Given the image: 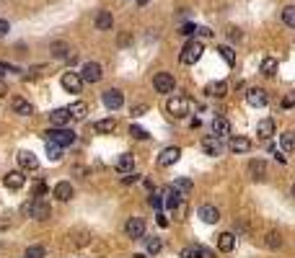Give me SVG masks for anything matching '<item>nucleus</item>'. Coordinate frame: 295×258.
I'll use <instances>...</instances> for the list:
<instances>
[{"mask_svg": "<svg viewBox=\"0 0 295 258\" xmlns=\"http://www.w3.org/2000/svg\"><path fill=\"white\" fill-rule=\"evenodd\" d=\"M150 204H153L155 209H161V196H158V194H150Z\"/></svg>", "mask_w": 295, "mask_h": 258, "instance_id": "nucleus-45", "label": "nucleus"}, {"mask_svg": "<svg viewBox=\"0 0 295 258\" xmlns=\"http://www.w3.org/2000/svg\"><path fill=\"white\" fill-rule=\"evenodd\" d=\"M8 31H11V23H8V21H3V18H0V36H6Z\"/></svg>", "mask_w": 295, "mask_h": 258, "instance_id": "nucleus-43", "label": "nucleus"}, {"mask_svg": "<svg viewBox=\"0 0 295 258\" xmlns=\"http://www.w3.org/2000/svg\"><path fill=\"white\" fill-rule=\"evenodd\" d=\"M145 111H148V106H145V104H140V106H135V109H132V114H135V116H143Z\"/></svg>", "mask_w": 295, "mask_h": 258, "instance_id": "nucleus-44", "label": "nucleus"}, {"mask_svg": "<svg viewBox=\"0 0 295 258\" xmlns=\"http://www.w3.org/2000/svg\"><path fill=\"white\" fill-rule=\"evenodd\" d=\"M181 158V150L179 147H166L161 155H158V168H171L174 163H179Z\"/></svg>", "mask_w": 295, "mask_h": 258, "instance_id": "nucleus-9", "label": "nucleus"}, {"mask_svg": "<svg viewBox=\"0 0 295 258\" xmlns=\"http://www.w3.org/2000/svg\"><path fill=\"white\" fill-rule=\"evenodd\" d=\"M47 140H50V142H57V145H62V147H67V145L75 142V132H70L67 126H55V129H50V132H47Z\"/></svg>", "mask_w": 295, "mask_h": 258, "instance_id": "nucleus-4", "label": "nucleus"}, {"mask_svg": "<svg viewBox=\"0 0 295 258\" xmlns=\"http://www.w3.org/2000/svg\"><path fill=\"white\" fill-rule=\"evenodd\" d=\"M161 250H163L161 238H148V253H161Z\"/></svg>", "mask_w": 295, "mask_h": 258, "instance_id": "nucleus-41", "label": "nucleus"}, {"mask_svg": "<svg viewBox=\"0 0 295 258\" xmlns=\"http://www.w3.org/2000/svg\"><path fill=\"white\" fill-rule=\"evenodd\" d=\"M246 101H248V106H254V109H264L267 106V91H262V88H248L246 91Z\"/></svg>", "mask_w": 295, "mask_h": 258, "instance_id": "nucleus-10", "label": "nucleus"}, {"mask_svg": "<svg viewBox=\"0 0 295 258\" xmlns=\"http://www.w3.org/2000/svg\"><path fill=\"white\" fill-rule=\"evenodd\" d=\"M218 52H220V57L225 60V65H228V67H233V65H236V55H233V49H231V47H218Z\"/></svg>", "mask_w": 295, "mask_h": 258, "instance_id": "nucleus-38", "label": "nucleus"}, {"mask_svg": "<svg viewBox=\"0 0 295 258\" xmlns=\"http://www.w3.org/2000/svg\"><path fill=\"white\" fill-rule=\"evenodd\" d=\"M181 258H213V250L205 245H189L181 250Z\"/></svg>", "mask_w": 295, "mask_h": 258, "instance_id": "nucleus-16", "label": "nucleus"}, {"mask_svg": "<svg viewBox=\"0 0 295 258\" xmlns=\"http://www.w3.org/2000/svg\"><path fill=\"white\" fill-rule=\"evenodd\" d=\"M62 88L67 91V93H80L83 91V83H86V80H83V75L80 72H62Z\"/></svg>", "mask_w": 295, "mask_h": 258, "instance_id": "nucleus-6", "label": "nucleus"}, {"mask_svg": "<svg viewBox=\"0 0 295 258\" xmlns=\"http://www.w3.org/2000/svg\"><path fill=\"white\" fill-rule=\"evenodd\" d=\"M218 248H220L223 253H231V250L236 248V235H233V233H220V235H218Z\"/></svg>", "mask_w": 295, "mask_h": 258, "instance_id": "nucleus-26", "label": "nucleus"}, {"mask_svg": "<svg viewBox=\"0 0 295 258\" xmlns=\"http://www.w3.org/2000/svg\"><path fill=\"white\" fill-rule=\"evenodd\" d=\"M135 181H138L135 173H127V176H124V184H135Z\"/></svg>", "mask_w": 295, "mask_h": 258, "instance_id": "nucleus-49", "label": "nucleus"}, {"mask_svg": "<svg viewBox=\"0 0 295 258\" xmlns=\"http://www.w3.org/2000/svg\"><path fill=\"white\" fill-rule=\"evenodd\" d=\"M111 26H114L111 13H109V11H99V13H96V29H99V31H111Z\"/></svg>", "mask_w": 295, "mask_h": 258, "instance_id": "nucleus-24", "label": "nucleus"}, {"mask_svg": "<svg viewBox=\"0 0 295 258\" xmlns=\"http://www.w3.org/2000/svg\"><path fill=\"white\" fill-rule=\"evenodd\" d=\"M80 75H83V80H86V83H99L104 72H101L99 62H86V65H83V70H80Z\"/></svg>", "mask_w": 295, "mask_h": 258, "instance_id": "nucleus-11", "label": "nucleus"}, {"mask_svg": "<svg viewBox=\"0 0 295 258\" xmlns=\"http://www.w3.org/2000/svg\"><path fill=\"white\" fill-rule=\"evenodd\" d=\"M130 41H132V36H130V34H122V39H119V44H130Z\"/></svg>", "mask_w": 295, "mask_h": 258, "instance_id": "nucleus-48", "label": "nucleus"}, {"mask_svg": "<svg viewBox=\"0 0 295 258\" xmlns=\"http://www.w3.org/2000/svg\"><path fill=\"white\" fill-rule=\"evenodd\" d=\"M52 196H55L57 201H70V199H73V184H67V181H60V184L55 186Z\"/></svg>", "mask_w": 295, "mask_h": 258, "instance_id": "nucleus-19", "label": "nucleus"}, {"mask_svg": "<svg viewBox=\"0 0 295 258\" xmlns=\"http://www.w3.org/2000/svg\"><path fill=\"white\" fill-rule=\"evenodd\" d=\"M124 233H127V238H143L145 235V222L140 220V217H130L127 220V225H124Z\"/></svg>", "mask_w": 295, "mask_h": 258, "instance_id": "nucleus-12", "label": "nucleus"}, {"mask_svg": "<svg viewBox=\"0 0 295 258\" xmlns=\"http://www.w3.org/2000/svg\"><path fill=\"white\" fill-rule=\"evenodd\" d=\"M47 158H50L52 163H60V160H62V145L50 142V145H47Z\"/></svg>", "mask_w": 295, "mask_h": 258, "instance_id": "nucleus-33", "label": "nucleus"}, {"mask_svg": "<svg viewBox=\"0 0 295 258\" xmlns=\"http://www.w3.org/2000/svg\"><path fill=\"white\" fill-rule=\"evenodd\" d=\"M135 258H145V255H135Z\"/></svg>", "mask_w": 295, "mask_h": 258, "instance_id": "nucleus-54", "label": "nucleus"}, {"mask_svg": "<svg viewBox=\"0 0 295 258\" xmlns=\"http://www.w3.org/2000/svg\"><path fill=\"white\" fill-rule=\"evenodd\" d=\"M202 52H205L202 41H187L181 55H179V60H181V65H194V62H199Z\"/></svg>", "mask_w": 295, "mask_h": 258, "instance_id": "nucleus-2", "label": "nucleus"}, {"mask_svg": "<svg viewBox=\"0 0 295 258\" xmlns=\"http://www.w3.org/2000/svg\"><path fill=\"white\" fill-rule=\"evenodd\" d=\"M50 52H52V57H57V60H65V57H70V55H67V52H70L67 41H52Z\"/></svg>", "mask_w": 295, "mask_h": 258, "instance_id": "nucleus-30", "label": "nucleus"}, {"mask_svg": "<svg viewBox=\"0 0 295 258\" xmlns=\"http://www.w3.org/2000/svg\"><path fill=\"white\" fill-rule=\"evenodd\" d=\"M282 23H285V26H290V29H295V6L282 8Z\"/></svg>", "mask_w": 295, "mask_h": 258, "instance_id": "nucleus-36", "label": "nucleus"}, {"mask_svg": "<svg viewBox=\"0 0 295 258\" xmlns=\"http://www.w3.org/2000/svg\"><path fill=\"white\" fill-rule=\"evenodd\" d=\"M130 135H132L135 140H148V137H150V135L145 132V129H143V126H138V124H132V126H130Z\"/></svg>", "mask_w": 295, "mask_h": 258, "instance_id": "nucleus-40", "label": "nucleus"}, {"mask_svg": "<svg viewBox=\"0 0 295 258\" xmlns=\"http://www.w3.org/2000/svg\"><path fill=\"white\" fill-rule=\"evenodd\" d=\"M138 3H140V6H145V0H138Z\"/></svg>", "mask_w": 295, "mask_h": 258, "instance_id": "nucleus-52", "label": "nucleus"}, {"mask_svg": "<svg viewBox=\"0 0 295 258\" xmlns=\"http://www.w3.org/2000/svg\"><path fill=\"white\" fill-rule=\"evenodd\" d=\"M96 132H99V135H111V132H117V119H101V121H96Z\"/></svg>", "mask_w": 295, "mask_h": 258, "instance_id": "nucleus-32", "label": "nucleus"}, {"mask_svg": "<svg viewBox=\"0 0 295 258\" xmlns=\"http://www.w3.org/2000/svg\"><path fill=\"white\" fill-rule=\"evenodd\" d=\"M228 36H231V41H238V39H241L238 29H231V31H228Z\"/></svg>", "mask_w": 295, "mask_h": 258, "instance_id": "nucleus-46", "label": "nucleus"}, {"mask_svg": "<svg viewBox=\"0 0 295 258\" xmlns=\"http://www.w3.org/2000/svg\"><path fill=\"white\" fill-rule=\"evenodd\" d=\"M18 163H21V168H26V170H36V165H39L36 155L29 152V150H21V152H18Z\"/></svg>", "mask_w": 295, "mask_h": 258, "instance_id": "nucleus-25", "label": "nucleus"}, {"mask_svg": "<svg viewBox=\"0 0 295 258\" xmlns=\"http://www.w3.org/2000/svg\"><path fill=\"white\" fill-rule=\"evenodd\" d=\"M117 170H119V173H132V170H135V158L130 152L119 155L117 158Z\"/></svg>", "mask_w": 295, "mask_h": 258, "instance_id": "nucleus-21", "label": "nucleus"}, {"mask_svg": "<svg viewBox=\"0 0 295 258\" xmlns=\"http://www.w3.org/2000/svg\"><path fill=\"white\" fill-rule=\"evenodd\" d=\"M213 135H218V137L231 135V121H228L225 116H215V119H213Z\"/></svg>", "mask_w": 295, "mask_h": 258, "instance_id": "nucleus-22", "label": "nucleus"}, {"mask_svg": "<svg viewBox=\"0 0 295 258\" xmlns=\"http://www.w3.org/2000/svg\"><path fill=\"white\" fill-rule=\"evenodd\" d=\"M101 98H104V106H106L109 111H119V109L124 106V93L117 91V88H109Z\"/></svg>", "mask_w": 295, "mask_h": 258, "instance_id": "nucleus-7", "label": "nucleus"}, {"mask_svg": "<svg viewBox=\"0 0 295 258\" xmlns=\"http://www.w3.org/2000/svg\"><path fill=\"white\" fill-rule=\"evenodd\" d=\"M158 225H161V227H166V225H168V220L163 217V214H158Z\"/></svg>", "mask_w": 295, "mask_h": 258, "instance_id": "nucleus-51", "label": "nucleus"}, {"mask_svg": "<svg viewBox=\"0 0 295 258\" xmlns=\"http://www.w3.org/2000/svg\"><path fill=\"white\" fill-rule=\"evenodd\" d=\"M292 196H295V184H292Z\"/></svg>", "mask_w": 295, "mask_h": 258, "instance_id": "nucleus-53", "label": "nucleus"}, {"mask_svg": "<svg viewBox=\"0 0 295 258\" xmlns=\"http://www.w3.org/2000/svg\"><path fill=\"white\" fill-rule=\"evenodd\" d=\"M181 199H184V194H179L174 186L166 191V207H168V209H179V207H181Z\"/></svg>", "mask_w": 295, "mask_h": 258, "instance_id": "nucleus-28", "label": "nucleus"}, {"mask_svg": "<svg viewBox=\"0 0 295 258\" xmlns=\"http://www.w3.org/2000/svg\"><path fill=\"white\" fill-rule=\"evenodd\" d=\"M24 173L21 170H11V173H6V178H3V186L6 189H11V191H18L21 186H24Z\"/></svg>", "mask_w": 295, "mask_h": 258, "instance_id": "nucleus-15", "label": "nucleus"}, {"mask_svg": "<svg viewBox=\"0 0 295 258\" xmlns=\"http://www.w3.org/2000/svg\"><path fill=\"white\" fill-rule=\"evenodd\" d=\"M194 31H197V29H194V26H192V23H184V26H181V31H179V34H184V36H192V34H194Z\"/></svg>", "mask_w": 295, "mask_h": 258, "instance_id": "nucleus-42", "label": "nucleus"}, {"mask_svg": "<svg viewBox=\"0 0 295 258\" xmlns=\"http://www.w3.org/2000/svg\"><path fill=\"white\" fill-rule=\"evenodd\" d=\"M248 176L254 178V181H264V176H267V163H264V160H251V163H248Z\"/></svg>", "mask_w": 295, "mask_h": 258, "instance_id": "nucleus-18", "label": "nucleus"}, {"mask_svg": "<svg viewBox=\"0 0 295 258\" xmlns=\"http://www.w3.org/2000/svg\"><path fill=\"white\" fill-rule=\"evenodd\" d=\"M26 258H44V248H41V245H29L26 248Z\"/></svg>", "mask_w": 295, "mask_h": 258, "instance_id": "nucleus-39", "label": "nucleus"}, {"mask_svg": "<svg viewBox=\"0 0 295 258\" xmlns=\"http://www.w3.org/2000/svg\"><path fill=\"white\" fill-rule=\"evenodd\" d=\"M257 135H259L262 140H272V137H275V121H272V119H262L259 126H257Z\"/></svg>", "mask_w": 295, "mask_h": 258, "instance_id": "nucleus-23", "label": "nucleus"}, {"mask_svg": "<svg viewBox=\"0 0 295 258\" xmlns=\"http://www.w3.org/2000/svg\"><path fill=\"white\" fill-rule=\"evenodd\" d=\"M228 147H231V152H248L251 150V142L246 140V137H231V142H228Z\"/></svg>", "mask_w": 295, "mask_h": 258, "instance_id": "nucleus-27", "label": "nucleus"}, {"mask_svg": "<svg viewBox=\"0 0 295 258\" xmlns=\"http://www.w3.org/2000/svg\"><path fill=\"white\" fill-rule=\"evenodd\" d=\"M171 186H174V189H176L179 194H184V196H187V194L192 191V181H189V178H176V181H174Z\"/></svg>", "mask_w": 295, "mask_h": 258, "instance_id": "nucleus-37", "label": "nucleus"}, {"mask_svg": "<svg viewBox=\"0 0 295 258\" xmlns=\"http://www.w3.org/2000/svg\"><path fill=\"white\" fill-rule=\"evenodd\" d=\"M50 121H52L55 126H67V124L73 121V114H70V109H55V111L50 114Z\"/></svg>", "mask_w": 295, "mask_h": 258, "instance_id": "nucleus-17", "label": "nucleus"}, {"mask_svg": "<svg viewBox=\"0 0 295 258\" xmlns=\"http://www.w3.org/2000/svg\"><path fill=\"white\" fill-rule=\"evenodd\" d=\"M6 93H8V85H6L3 78H0V96H6Z\"/></svg>", "mask_w": 295, "mask_h": 258, "instance_id": "nucleus-47", "label": "nucleus"}, {"mask_svg": "<svg viewBox=\"0 0 295 258\" xmlns=\"http://www.w3.org/2000/svg\"><path fill=\"white\" fill-rule=\"evenodd\" d=\"M189 109H192V101L187 96H176V98H168V114L176 116V119H184L189 116Z\"/></svg>", "mask_w": 295, "mask_h": 258, "instance_id": "nucleus-3", "label": "nucleus"}, {"mask_svg": "<svg viewBox=\"0 0 295 258\" xmlns=\"http://www.w3.org/2000/svg\"><path fill=\"white\" fill-rule=\"evenodd\" d=\"M202 150H205V155L218 158V155L223 152V137H218V135H207V137L202 140Z\"/></svg>", "mask_w": 295, "mask_h": 258, "instance_id": "nucleus-8", "label": "nucleus"}, {"mask_svg": "<svg viewBox=\"0 0 295 258\" xmlns=\"http://www.w3.org/2000/svg\"><path fill=\"white\" fill-rule=\"evenodd\" d=\"M295 150V132H282L280 135V152H292Z\"/></svg>", "mask_w": 295, "mask_h": 258, "instance_id": "nucleus-29", "label": "nucleus"}, {"mask_svg": "<svg viewBox=\"0 0 295 258\" xmlns=\"http://www.w3.org/2000/svg\"><path fill=\"white\" fill-rule=\"evenodd\" d=\"M24 214H29V217H34L39 222H44V220H50V204H44L39 196H34L31 201L24 204Z\"/></svg>", "mask_w": 295, "mask_h": 258, "instance_id": "nucleus-1", "label": "nucleus"}, {"mask_svg": "<svg viewBox=\"0 0 295 258\" xmlns=\"http://www.w3.org/2000/svg\"><path fill=\"white\" fill-rule=\"evenodd\" d=\"M264 245H267V248H272V250H277V248L282 245V235H280V233H275V230H272V233H267Z\"/></svg>", "mask_w": 295, "mask_h": 258, "instance_id": "nucleus-35", "label": "nucleus"}, {"mask_svg": "<svg viewBox=\"0 0 295 258\" xmlns=\"http://www.w3.org/2000/svg\"><path fill=\"white\" fill-rule=\"evenodd\" d=\"M197 31H199V36H205V39H207V36H213V31L205 29V26H202V29H197Z\"/></svg>", "mask_w": 295, "mask_h": 258, "instance_id": "nucleus-50", "label": "nucleus"}, {"mask_svg": "<svg viewBox=\"0 0 295 258\" xmlns=\"http://www.w3.org/2000/svg\"><path fill=\"white\" fill-rule=\"evenodd\" d=\"M205 93H207L210 98H223V96L228 93V83H223V80H213V83H207Z\"/></svg>", "mask_w": 295, "mask_h": 258, "instance_id": "nucleus-14", "label": "nucleus"}, {"mask_svg": "<svg viewBox=\"0 0 295 258\" xmlns=\"http://www.w3.org/2000/svg\"><path fill=\"white\" fill-rule=\"evenodd\" d=\"M11 109H13V114H18V116H31V114H34V106H31L26 98H13V101H11Z\"/></svg>", "mask_w": 295, "mask_h": 258, "instance_id": "nucleus-20", "label": "nucleus"}, {"mask_svg": "<svg viewBox=\"0 0 295 258\" xmlns=\"http://www.w3.org/2000/svg\"><path fill=\"white\" fill-rule=\"evenodd\" d=\"M67 109H70V114H73L75 121H83V119H86V114H88V106L83 104V101H75V104H70Z\"/></svg>", "mask_w": 295, "mask_h": 258, "instance_id": "nucleus-31", "label": "nucleus"}, {"mask_svg": "<svg viewBox=\"0 0 295 258\" xmlns=\"http://www.w3.org/2000/svg\"><path fill=\"white\" fill-rule=\"evenodd\" d=\"M275 72H277V60H275V57H267V60H262V75L272 78Z\"/></svg>", "mask_w": 295, "mask_h": 258, "instance_id": "nucleus-34", "label": "nucleus"}, {"mask_svg": "<svg viewBox=\"0 0 295 258\" xmlns=\"http://www.w3.org/2000/svg\"><path fill=\"white\" fill-rule=\"evenodd\" d=\"M153 88H155V93H174L176 80H174L171 72H158V75L153 78Z\"/></svg>", "mask_w": 295, "mask_h": 258, "instance_id": "nucleus-5", "label": "nucleus"}, {"mask_svg": "<svg viewBox=\"0 0 295 258\" xmlns=\"http://www.w3.org/2000/svg\"><path fill=\"white\" fill-rule=\"evenodd\" d=\"M199 220L205 222V225H215L218 220H220V212H218V207H213V204H205V207H199Z\"/></svg>", "mask_w": 295, "mask_h": 258, "instance_id": "nucleus-13", "label": "nucleus"}]
</instances>
